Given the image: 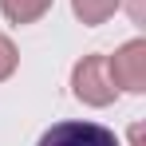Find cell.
<instances>
[{"label": "cell", "mask_w": 146, "mask_h": 146, "mask_svg": "<svg viewBox=\"0 0 146 146\" xmlns=\"http://www.w3.org/2000/svg\"><path fill=\"white\" fill-rule=\"evenodd\" d=\"M71 91L79 103L87 107H111L119 87L111 83V71H107V55H83L71 71Z\"/></svg>", "instance_id": "cell-1"}, {"label": "cell", "mask_w": 146, "mask_h": 146, "mask_svg": "<svg viewBox=\"0 0 146 146\" xmlns=\"http://www.w3.org/2000/svg\"><path fill=\"white\" fill-rule=\"evenodd\" d=\"M107 71H111V83H115L119 91L142 95L146 91V40H126V44L107 59Z\"/></svg>", "instance_id": "cell-2"}, {"label": "cell", "mask_w": 146, "mask_h": 146, "mask_svg": "<svg viewBox=\"0 0 146 146\" xmlns=\"http://www.w3.org/2000/svg\"><path fill=\"white\" fill-rule=\"evenodd\" d=\"M40 146H119L115 138V130H107V126H99V122H55L51 130H44V138Z\"/></svg>", "instance_id": "cell-3"}, {"label": "cell", "mask_w": 146, "mask_h": 146, "mask_svg": "<svg viewBox=\"0 0 146 146\" xmlns=\"http://www.w3.org/2000/svg\"><path fill=\"white\" fill-rule=\"evenodd\" d=\"M48 8H51V0H0V12L12 24H36Z\"/></svg>", "instance_id": "cell-4"}, {"label": "cell", "mask_w": 146, "mask_h": 146, "mask_svg": "<svg viewBox=\"0 0 146 146\" xmlns=\"http://www.w3.org/2000/svg\"><path fill=\"white\" fill-rule=\"evenodd\" d=\"M122 8V0H71V12L83 20V24H103V20H111L115 12Z\"/></svg>", "instance_id": "cell-5"}, {"label": "cell", "mask_w": 146, "mask_h": 146, "mask_svg": "<svg viewBox=\"0 0 146 146\" xmlns=\"http://www.w3.org/2000/svg\"><path fill=\"white\" fill-rule=\"evenodd\" d=\"M16 63H20V55H16V44H12L8 36H0V83H4L12 71H16Z\"/></svg>", "instance_id": "cell-6"}, {"label": "cell", "mask_w": 146, "mask_h": 146, "mask_svg": "<svg viewBox=\"0 0 146 146\" xmlns=\"http://www.w3.org/2000/svg\"><path fill=\"white\" fill-rule=\"evenodd\" d=\"M130 20L142 24V0H130Z\"/></svg>", "instance_id": "cell-7"}]
</instances>
